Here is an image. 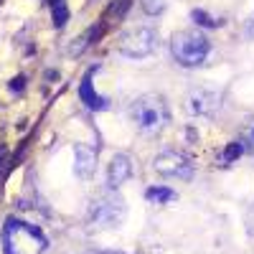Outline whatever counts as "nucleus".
<instances>
[{"mask_svg": "<svg viewBox=\"0 0 254 254\" xmlns=\"http://www.w3.org/2000/svg\"><path fill=\"white\" fill-rule=\"evenodd\" d=\"M130 120L142 135H158L171 122L168 102L160 94H140L130 104Z\"/></svg>", "mask_w": 254, "mask_h": 254, "instance_id": "1", "label": "nucleus"}, {"mask_svg": "<svg viewBox=\"0 0 254 254\" xmlns=\"http://www.w3.org/2000/svg\"><path fill=\"white\" fill-rule=\"evenodd\" d=\"M49 247V239L38 226L20 221V219H8L3 226V252L5 254H44Z\"/></svg>", "mask_w": 254, "mask_h": 254, "instance_id": "2", "label": "nucleus"}, {"mask_svg": "<svg viewBox=\"0 0 254 254\" xmlns=\"http://www.w3.org/2000/svg\"><path fill=\"white\" fill-rule=\"evenodd\" d=\"M127 216V203L117 190H102L97 193L89 206H87V224L94 231H104V229H117L122 226Z\"/></svg>", "mask_w": 254, "mask_h": 254, "instance_id": "3", "label": "nucleus"}, {"mask_svg": "<svg viewBox=\"0 0 254 254\" xmlns=\"http://www.w3.org/2000/svg\"><path fill=\"white\" fill-rule=\"evenodd\" d=\"M171 54L178 66L196 69V66L206 64V59L211 54V41L201 31H178L171 38Z\"/></svg>", "mask_w": 254, "mask_h": 254, "instance_id": "4", "label": "nucleus"}, {"mask_svg": "<svg viewBox=\"0 0 254 254\" xmlns=\"http://www.w3.org/2000/svg\"><path fill=\"white\" fill-rule=\"evenodd\" d=\"M155 49H158V31L153 26L130 28L120 38V54L127 59H147Z\"/></svg>", "mask_w": 254, "mask_h": 254, "instance_id": "5", "label": "nucleus"}, {"mask_svg": "<svg viewBox=\"0 0 254 254\" xmlns=\"http://www.w3.org/2000/svg\"><path fill=\"white\" fill-rule=\"evenodd\" d=\"M153 168H155V173H160L165 178H178V181L193 178V163H190L183 153H176V150L158 153L153 158Z\"/></svg>", "mask_w": 254, "mask_h": 254, "instance_id": "6", "label": "nucleus"}, {"mask_svg": "<svg viewBox=\"0 0 254 254\" xmlns=\"http://www.w3.org/2000/svg\"><path fill=\"white\" fill-rule=\"evenodd\" d=\"M186 110L190 117H214L221 112V94L216 89L196 87L186 97Z\"/></svg>", "mask_w": 254, "mask_h": 254, "instance_id": "7", "label": "nucleus"}, {"mask_svg": "<svg viewBox=\"0 0 254 254\" xmlns=\"http://www.w3.org/2000/svg\"><path fill=\"white\" fill-rule=\"evenodd\" d=\"M132 176V158L127 153H115L107 165V188L117 190L122 183H127Z\"/></svg>", "mask_w": 254, "mask_h": 254, "instance_id": "8", "label": "nucleus"}, {"mask_svg": "<svg viewBox=\"0 0 254 254\" xmlns=\"http://www.w3.org/2000/svg\"><path fill=\"white\" fill-rule=\"evenodd\" d=\"M74 173L81 178V181H89L94 178L97 173V150L89 145H74Z\"/></svg>", "mask_w": 254, "mask_h": 254, "instance_id": "9", "label": "nucleus"}, {"mask_svg": "<svg viewBox=\"0 0 254 254\" xmlns=\"http://www.w3.org/2000/svg\"><path fill=\"white\" fill-rule=\"evenodd\" d=\"M94 71H97V66L84 74V79H81V84H79V99L87 104L89 110L102 112V110H110V99H107V97H102V94L92 87V74H94Z\"/></svg>", "mask_w": 254, "mask_h": 254, "instance_id": "10", "label": "nucleus"}, {"mask_svg": "<svg viewBox=\"0 0 254 254\" xmlns=\"http://www.w3.org/2000/svg\"><path fill=\"white\" fill-rule=\"evenodd\" d=\"M145 198L150 203H171V201L178 198V193L173 188H168V186H150L145 190Z\"/></svg>", "mask_w": 254, "mask_h": 254, "instance_id": "11", "label": "nucleus"}, {"mask_svg": "<svg viewBox=\"0 0 254 254\" xmlns=\"http://www.w3.org/2000/svg\"><path fill=\"white\" fill-rule=\"evenodd\" d=\"M99 36H102V26H97V28H89L87 33H81V36L74 41V44L69 46V54H74V56H76V54H81L84 49H87V46L92 44V41L97 44V38H99Z\"/></svg>", "mask_w": 254, "mask_h": 254, "instance_id": "12", "label": "nucleus"}, {"mask_svg": "<svg viewBox=\"0 0 254 254\" xmlns=\"http://www.w3.org/2000/svg\"><path fill=\"white\" fill-rule=\"evenodd\" d=\"M247 150H244V142L242 140H231L226 147H224V155H221V160L224 163H234L239 155H244Z\"/></svg>", "mask_w": 254, "mask_h": 254, "instance_id": "13", "label": "nucleus"}, {"mask_svg": "<svg viewBox=\"0 0 254 254\" xmlns=\"http://www.w3.org/2000/svg\"><path fill=\"white\" fill-rule=\"evenodd\" d=\"M190 18H193V23L196 26H203V28H216V26H221V20H216V18H211L206 10H193L190 13Z\"/></svg>", "mask_w": 254, "mask_h": 254, "instance_id": "14", "label": "nucleus"}, {"mask_svg": "<svg viewBox=\"0 0 254 254\" xmlns=\"http://www.w3.org/2000/svg\"><path fill=\"white\" fill-rule=\"evenodd\" d=\"M51 13H54V26H56V28H64V26H66V20H69V8H66V3L51 5Z\"/></svg>", "mask_w": 254, "mask_h": 254, "instance_id": "15", "label": "nucleus"}, {"mask_svg": "<svg viewBox=\"0 0 254 254\" xmlns=\"http://www.w3.org/2000/svg\"><path fill=\"white\" fill-rule=\"evenodd\" d=\"M242 142H244V150L254 155V117L247 122L244 127V135H242Z\"/></svg>", "mask_w": 254, "mask_h": 254, "instance_id": "16", "label": "nucleus"}, {"mask_svg": "<svg viewBox=\"0 0 254 254\" xmlns=\"http://www.w3.org/2000/svg\"><path fill=\"white\" fill-rule=\"evenodd\" d=\"M140 5L147 15H160L165 10V0H140Z\"/></svg>", "mask_w": 254, "mask_h": 254, "instance_id": "17", "label": "nucleus"}, {"mask_svg": "<svg viewBox=\"0 0 254 254\" xmlns=\"http://www.w3.org/2000/svg\"><path fill=\"white\" fill-rule=\"evenodd\" d=\"M8 163H10V150L5 145H0V178L5 176V171H8Z\"/></svg>", "mask_w": 254, "mask_h": 254, "instance_id": "18", "label": "nucleus"}, {"mask_svg": "<svg viewBox=\"0 0 254 254\" xmlns=\"http://www.w3.org/2000/svg\"><path fill=\"white\" fill-rule=\"evenodd\" d=\"M244 226L249 231V237H254V203L247 208V214H244Z\"/></svg>", "mask_w": 254, "mask_h": 254, "instance_id": "19", "label": "nucleus"}, {"mask_svg": "<svg viewBox=\"0 0 254 254\" xmlns=\"http://www.w3.org/2000/svg\"><path fill=\"white\" fill-rule=\"evenodd\" d=\"M23 87H26V79H23V76H15V79L10 81V92H20Z\"/></svg>", "mask_w": 254, "mask_h": 254, "instance_id": "20", "label": "nucleus"}, {"mask_svg": "<svg viewBox=\"0 0 254 254\" xmlns=\"http://www.w3.org/2000/svg\"><path fill=\"white\" fill-rule=\"evenodd\" d=\"M56 3H64V0H49V5H56Z\"/></svg>", "mask_w": 254, "mask_h": 254, "instance_id": "21", "label": "nucleus"}, {"mask_svg": "<svg viewBox=\"0 0 254 254\" xmlns=\"http://www.w3.org/2000/svg\"><path fill=\"white\" fill-rule=\"evenodd\" d=\"M89 254H107V252H89Z\"/></svg>", "mask_w": 254, "mask_h": 254, "instance_id": "22", "label": "nucleus"}]
</instances>
